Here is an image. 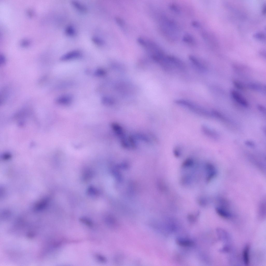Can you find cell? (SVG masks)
Here are the masks:
<instances>
[{
  "label": "cell",
  "instance_id": "2",
  "mask_svg": "<svg viewBox=\"0 0 266 266\" xmlns=\"http://www.w3.org/2000/svg\"><path fill=\"white\" fill-rule=\"evenodd\" d=\"M166 57L167 61L172 68L174 67L180 69H184V66L183 63L179 59L171 56H167Z\"/></svg>",
  "mask_w": 266,
  "mask_h": 266
},
{
  "label": "cell",
  "instance_id": "19",
  "mask_svg": "<svg viewBox=\"0 0 266 266\" xmlns=\"http://www.w3.org/2000/svg\"><path fill=\"white\" fill-rule=\"evenodd\" d=\"M81 220L82 221V222L84 223L85 224L91 226L92 224L91 222L90 221L87 219L85 218H81Z\"/></svg>",
  "mask_w": 266,
  "mask_h": 266
},
{
  "label": "cell",
  "instance_id": "15",
  "mask_svg": "<svg viewBox=\"0 0 266 266\" xmlns=\"http://www.w3.org/2000/svg\"><path fill=\"white\" fill-rule=\"evenodd\" d=\"M65 33L67 35L72 36L74 35L75 30L73 27L69 26H68L65 29Z\"/></svg>",
  "mask_w": 266,
  "mask_h": 266
},
{
  "label": "cell",
  "instance_id": "4",
  "mask_svg": "<svg viewBox=\"0 0 266 266\" xmlns=\"http://www.w3.org/2000/svg\"><path fill=\"white\" fill-rule=\"evenodd\" d=\"M81 55L80 52L77 50L70 51L63 55L60 58L62 61H66L78 58Z\"/></svg>",
  "mask_w": 266,
  "mask_h": 266
},
{
  "label": "cell",
  "instance_id": "6",
  "mask_svg": "<svg viewBox=\"0 0 266 266\" xmlns=\"http://www.w3.org/2000/svg\"><path fill=\"white\" fill-rule=\"evenodd\" d=\"M56 100V102L59 104L66 105L71 102L72 97L69 95H64L58 97Z\"/></svg>",
  "mask_w": 266,
  "mask_h": 266
},
{
  "label": "cell",
  "instance_id": "10",
  "mask_svg": "<svg viewBox=\"0 0 266 266\" xmlns=\"http://www.w3.org/2000/svg\"><path fill=\"white\" fill-rule=\"evenodd\" d=\"M249 247L247 245L244 248L243 252V257L244 264L248 265L249 263Z\"/></svg>",
  "mask_w": 266,
  "mask_h": 266
},
{
  "label": "cell",
  "instance_id": "7",
  "mask_svg": "<svg viewBox=\"0 0 266 266\" xmlns=\"http://www.w3.org/2000/svg\"><path fill=\"white\" fill-rule=\"evenodd\" d=\"M206 168L208 172L207 180L209 181L215 175L216 172L214 167L211 164H208L206 165Z\"/></svg>",
  "mask_w": 266,
  "mask_h": 266
},
{
  "label": "cell",
  "instance_id": "25",
  "mask_svg": "<svg viewBox=\"0 0 266 266\" xmlns=\"http://www.w3.org/2000/svg\"><path fill=\"white\" fill-rule=\"evenodd\" d=\"M188 218L189 220L191 221H194L195 220V218L194 216L192 215H190L188 216Z\"/></svg>",
  "mask_w": 266,
  "mask_h": 266
},
{
  "label": "cell",
  "instance_id": "1",
  "mask_svg": "<svg viewBox=\"0 0 266 266\" xmlns=\"http://www.w3.org/2000/svg\"><path fill=\"white\" fill-rule=\"evenodd\" d=\"M174 102L176 103L185 107L192 111L200 115L208 116L209 114L207 111L204 108L189 101L178 99L175 100Z\"/></svg>",
  "mask_w": 266,
  "mask_h": 266
},
{
  "label": "cell",
  "instance_id": "3",
  "mask_svg": "<svg viewBox=\"0 0 266 266\" xmlns=\"http://www.w3.org/2000/svg\"><path fill=\"white\" fill-rule=\"evenodd\" d=\"M231 94L233 98L238 104L245 107L248 106L249 104L247 101L238 92L232 90Z\"/></svg>",
  "mask_w": 266,
  "mask_h": 266
},
{
  "label": "cell",
  "instance_id": "16",
  "mask_svg": "<svg viewBox=\"0 0 266 266\" xmlns=\"http://www.w3.org/2000/svg\"><path fill=\"white\" fill-rule=\"evenodd\" d=\"M169 7L170 9L177 13L180 12V10L179 7L176 4L171 3L169 5Z\"/></svg>",
  "mask_w": 266,
  "mask_h": 266
},
{
  "label": "cell",
  "instance_id": "8",
  "mask_svg": "<svg viewBox=\"0 0 266 266\" xmlns=\"http://www.w3.org/2000/svg\"><path fill=\"white\" fill-rule=\"evenodd\" d=\"M112 127L115 132L122 139L124 138L123 131L122 128L118 124L114 123L112 125Z\"/></svg>",
  "mask_w": 266,
  "mask_h": 266
},
{
  "label": "cell",
  "instance_id": "17",
  "mask_svg": "<svg viewBox=\"0 0 266 266\" xmlns=\"http://www.w3.org/2000/svg\"><path fill=\"white\" fill-rule=\"evenodd\" d=\"M104 74L105 72L104 70L100 69H97L94 72L95 75L98 76H102Z\"/></svg>",
  "mask_w": 266,
  "mask_h": 266
},
{
  "label": "cell",
  "instance_id": "14",
  "mask_svg": "<svg viewBox=\"0 0 266 266\" xmlns=\"http://www.w3.org/2000/svg\"><path fill=\"white\" fill-rule=\"evenodd\" d=\"M193 164V160L191 158H188L183 162L182 167L185 168L189 167L192 166Z\"/></svg>",
  "mask_w": 266,
  "mask_h": 266
},
{
  "label": "cell",
  "instance_id": "21",
  "mask_svg": "<svg viewBox=\"0 0 266 266\" xmlns=\"http://www.w3.org/2000/svg\"><path fill=\"white\" fill-rule=\"evenodd\" d=\"M6 60L4 56L2 55H0V64L1 65H4L5 63Z\"/></svg>",
  "mask_w": 266,
  "mask_h": 266
},
{
  "label": "cell",
  "instance_id": "20",
  "mask_svg": "<svg viewBox=\"0 0 266 266\" xmlns=\"http://www.w3.org/2000/svg\"><path fill=\"white\" fill-rule=\"evenodd\" d=\"M192 25L196 28H198L200 26V23L197 21H192L191 23Z\"/></svg>",
  "mask_w": 266,
  "mask_h": 266
},
{
  "label": "cell",
  "instance_id": "18",
  "mask_svg": "<svg viewBox=\"0 0 266 266\" xmlns=\"http://www.w3.org/2000/svg\"><path fill=\"white\" fill-rule=\"evenodd\" d=\"M92 41L95 44L98 45H101L103 44V42L99 38L94 37L92 38Z\"/></svg>",
  "mask_w": 266,
  "mask_h": 266
},
{
  "label": "cell",
  "instance_id": "24",
  "mask_svg": "<svg viewBox=\"0 0 266 266\" xmlns=\"http://www.w3.org/2000/svg\"><path fill=\"white\" fill-rule=\"evenodd\" d=\"M255 36H256V38H258L259 39H261L262 38H262H263L264 37V35L263 34H257L255 35Z\"/></svg>",
  "mask_w": 266,
  "mask_h": 266
},
{
  "label": "cell",
  "instance_id": "13",
  "mask_svg": "<svg viewBox=\"0 0 266 266\" xmlns=\"http://www.w3.org/2000/svg\"><path fill=\"white\" fill-rule=\"evenodd\" d=\"M183 41L184 42L189 44H192L194 42L193 37L189 34H185L183 37Z\"/></svg>",
  "mask_w": 266,
  "mask_h": 266
},
{
  "label": "cell",
  "instance_id": "5",
  "mask_svg": "<svg viewBox=\"0 0 266 266\" xmlns=\"http://www.w3.org/2000/svg\"><path fill=\"white\" fill-rule=\"evenodd\" d=\"M189 59L195 67L199 71L204 72L206 71L205 67L202 65L194 56L190 55L189 56Z\"/></svg>",
  "mask_w": 266,
  "mask_h": 266
},
{
  "label": "cell",
  "instance_id": "22",
  "mask_svg": "<svg viewBox=\"0 0 266 266\" xmlns=\"http://www.w3.org/2000/svg\"><path fill=\"white\" fill-rule=\"evenodd\" d=\"M235 86L237 88L239 89H241L242 88V86L240 83L236 81H234L233 82Z\"/></svg>",
  "mask_w": 266,
  "mask_h": 266
},
{
  "label": "cell",
  "instance_id": "11",
  "mask_svg": "<svg viewBox=\"0 0 266 266\" xmlns=\"http://www.w3.org/2000/svg\"><path fill=\"white\" fill-rule=\"evenodd\" d=\"M216 211L219 215L223 217L227 218L230 216V214L225 210L222 208H217L216 209Z\"/></svg>",
  "mask_w": 266,
  "mask_h": 266
},
{
  "label": "cell",
  "instance_id": "9",
  "mask_svg": "<svg viewBox=\"0 0 266 266\" xmlns=\"http://www.w3.org/2000/svg\"><path fill=\"white\" fill-rule=\"evenodd\" d=\"M177 243L178 245L184 247H191L194 245V243L192 241L185 239L178 240Z\"/></svg>",
  "mask_w": 266,
  "mask_h": 266
},
{
  "label": "cell",
  "instance_id": "23",
  "mask_svg": "<svg viewBox=\"0 0 266 266\" xmlns=\"http://www.w3.org/2000/svg\"><path fill=\"white\" fill-rule=\"evenodd\" d=\"M29 44V41L26 40H24L22 41L21 44L23 46H26L28 45Z\"/></svg>",
  "mask_w": 266,
  "mask_h": 266
},
{
  "label": "cell",
  "instance_id": "12",
  "mask_svg": "<svg viewBox=\"0 0 266 266\" xmlns=\"http://www.w3.org/2000/svg\"><path fill=\"white\" fill-rule=\"evenodd\" d=\"M73 6L77 10L82 12H86L87 9L83 5L76 1H74L72 2Z\"/></svg>",
  "mask_w": 266,
  "mask_h": 266
}]
</instances>
